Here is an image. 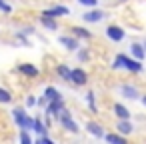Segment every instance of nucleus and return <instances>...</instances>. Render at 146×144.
<instances>
[{"mask_svg": "<svg viewBox=\"0 0 146 144\" xmlns=\"http://www.w3.org/2000/svg\"><path fill=\"white\" fill-rule=\"evenodd\" d=\"M12 116H14V122H16V126L20 130H26V132L28 130H34V118L28 116L24 108H14L12 110Z\"/></svg>", "mask_w": 146, "mask_h": 144, "instance_id": "nucleus-2", "label": "nucleus"}, {"mask_svg": "<svg viewBox=\"0 0 146 144\" xmlns=\"http://www.w3.org/2000/svg\"><path fill=\"white\" fill-rule=\"evenodd\" d=\"M70 82L76 84V86H86L88 84V74L82 70V68H74L70 72Z\"/></svg>", "mask_w": 146, "mask_h": 144, "instance_id": "nucleus-5", "label": "nucleus"}, {"mask_svg": "<svg viewBox=\"0 0 146 144\" xmlns=\"http://www.w3.org/2000/svg\"><path fill=\"white\" fill-rule=\"evenodd\" d=\"M78 58H80V60H82V62H84V60H88V52H86V50H84V48H82V50H80V52H78Z\"/></svg>", "mask_w": 146, "mask_h": 144, "instance_id": "nucleus-28", "label": "nucleus"}, {"mask_svg": "<svg viewBox=\"0 0 146 144\" xmlns=\"http://www.w3.org/2000/svg\"><path fill=\"white\" fill-rule=\"evenodd\" d=\"M40 22H42V26L44 28H48V30H58V22H56V18H50V16H40Z\"/></svg>", "mask_w": 146, "mask_h": 144, "instance_id": "nucleus-16", "label": "nucleus"}, {"mask_svg": "<svg viewBox=\"0 0 146 144\" xmlns=\"http://www.w3.org/2000/svg\"><path fill=\"white\" fill-rule=\"evenodd\" d=\"M26 106H28V108H30V106H36V98H34V96H28V98H26Z\"/></svg>", "mask_w": 146, "mask_h": 144, "instance_id": "nucleus-29", "label": "nucleus"}, {"mask_svg": "<svg viewBox=\"0 0 146 144\" xmlns=\"http://www.w3.org/2000/svg\"><path fill=\"white\" fill-rule=\"evenodd\" d=\"M58 42H60L66 50H78V48H80V44H78L76 36H60V38H58Z\"/></svg>", "mask_w": 146, "mask_h": 144, "instance_id": "nucleus-8", "label": "nucleus"}, {"mask_svg": "<svg viewBox=\"0 0 146 144\" xmlns=\"http://www.w3.org/2000/svg\"><path fill=\"white\" fill-rule=\"evenodd\" d=\"M72 34H74L76 38H84V40H90V38H92V32L86 30V28H82V26H74V28H72Z\"/></svg>", "mask_w": 146, "mask_h": 144, "instance_id": "nucleus-17", "label": "nucleus"}, {"mask_svg": "<svg viewBox=\"0 0 146 144\" xmlns=\"http://www.w3.org/2000/svg\"><path fill=\"white\" fill-rule=\"evenodd\" d=\"M0 10H2L4 14H10V12H12V6H10V4H6L4 0H0Z\"/></svg>", "mask_w": 146, "mask_h": 144, "instance_id": "nucleus-26", "label": "nucleus"}, {"mask_svg": "<svg viewBox=\"0 0 146 144\" xmlns=\"http://www.w3.org/2000/svg\"><path fill=\"white\" fill-rule=\"evenodd\" d=\"M116 130H118L120 134H124V136H130V134L134 132V126H132L130 118H126V120H118V124H116Z\"/></svg>", "mask_w": 146, "mask_h": 144, "instance_id": "nucleus-10", "label": "nucleus"}, {"mask_svg": "<svg viewBox=\"0 0 146 144\" xmlns=\"http://www.w3.org/2000/svg\"><path fill=\"white\" fill-rule=\"evenodd\" d=\"M86 100H88L90 110H92V112H98V108H96V100H94V92H88V94H86Z\"/></svg>", "mask_w": 146, "mask_h": 144, "instance_id": "nucleus-23", "label": "nucleus"}, {"mask_svg": "<svg viewBox=\"0 0 146 144\" xmlns=\"http://www.w3.org/2000/svg\"><path fill=\"white\" fill-rule=\"evenodd\" d=\"M140 100H142V104L146 106V94H144V96H140Z\"/></svg>", "mask_w": 146, "mask_h": 144, "instance_id": "nucleus-30", "label": "nucleus"}, {"mask_svg": "<svg viewBox=\"0 0 146 144\" xmlns=\"http://www.w3.org/2000/svg\"><path fill=\"white\" fill-rule=\"evenodd\" d=\"M70 72H72V70H70L66 64H58V66H56V74H58L60 78H64V80H70Z\"/></svg>", "mask_w": 146, "mask_h": 144, "instance_id": "nucleus-21", "label": "nucleus"}, {"mask_svg": "<svg viewBox=\"0 0 146 144\" xmlns=\"http://www.w3.org/2000/svg\"><path fill=\"white\" fill-rule=\"evenodd\" d=\"M104 140L106 142H116V144H124L126 142V136L124 134H116V132H110V134H104Z\"/></svg>", "mask_w": 146, "mask_h": 144, "instance_id": "nucleus-19", "label": "nucleus"}, {"mask_svg": "<svg viewBox=\"0 0 146 144\" xmlns=\"http://www.w3.org/2000/svg\"><path fill=\"white\" fill-rule=\"evenodd\" d=\"M112 112L120 118V120H126V118H130V110L124 106V104H120V102H114L112 104Z\"/></svg>", "mask_w": 146, "mask_h": 144, "instance_id": "nucleus-12", "label": "nucleus"}, {"mask_svg": "<svg viewBox=\"0 0 146 144\" xmlns=\"http://www.w3.org/2000/svg\"><path fill=\"white\" fill-rule=\"evenodd\" d=\"M48 128H50V126H46L40 118H34V132H36L38 136H44V134L48 132Z\"/></svg>", "mask_w": 146, "mask_h": 144, "instance_id": "nucleus-20", "label": "nucleus"}, {"mask_svg": "<svg viewBox=\"0 0 146 144\" xmlns=\"http://www.w3.org/2000/svg\"><path fill=\"white\" fill-rule=\"evenodd\" d=\"M18 72L24 74V76H28V78H36V76H38V68H36L34 64H28V62L20 64V66H18Z\"/></svg>", "mask_w": 146, "mask_h": 144, "instance_id": "nucleus-9", "label": "nucleus"}, {"mask_svg": "<svg viewBox=\"0 0 146 144\" xmlns=\"http://www.w3.org/2000/svg\"><path fill=\"white\" fill-rule=\"evenodd\" d=\"M42 14H44V16H50V18H60V16L70 14V8H68V6H52V8L44 10Z\"/></svg>", "mask_w": 146, "mask_h": 144, "instance_id": "nucleus-7", "label": "nucleus"}, {"mask_svg": "<svg viewBox=\"0 0 146 144\" xmlns=\"http://www.w3.org/2000/svg\"><path fill=\"white\" fill-rule=\"evenodd\" d=\"M120 92H122L124 98H132V100L140 96V92H138L134 86H130V84H122V86H120Z\"/></svg>", "mask_w": 146, "mask_h": 144, "instance_id": "nucleus-13", "label": "nucleus"}, {"mask_svg": "<svg viewBox=\"0 0 146 144\" xmlns=\"http://www.w3.org/2000/svg\"><path fill=\"white\" fill-rule=\"evenodd\" d=\"M58 120H60V124L68 130V132H78V124L72 120V114H70V110H66V108H62L60 112H58Z\"/></svg>", "mask_w": 146, "mask_h": 144, "instance_id": "nucleus-3", "label": "nucleus"}, {"mask_svg": "<svg viewBox=\"0 0 146 144\" xmlns=\"http://www.w3.org/2000/svg\"><path fill=\"white\" fill-rule=\"evenodd\" d=\"M36 144H52V140H50L48 136H38V140H36Z\"/></svg>", "mask_w": 146, "mask_h": 144, "instance_id": "nucleus-27", "label": "nucleus"}, {"mask_svg": "<svg viewBox=\"0 0 146 144\" xmlns=\"http://www.w3.org/2000/svg\"><path fill=\"white\" fill-rule=\"evenodd\" d=\"M20 142H24V144H32V138L26 134V130H20V138H18Z\"/></svg>", "mask_w": 146, "mask_h": 144, "instance_id": "nucleus-25", "label": "nucleus"}, {"mask_svg": "<svg viewBox=\"0 0 146 144\" xmlns=\"http://www.w3.org/2000/svg\"><path fill=\"white\" fill-rule=\"evenodd\" d=\"M112 68H124V70H128V72L138 74V72L144 70V64H142V60L130 58V56H126V54H118L116 60H114V64H112Z\"/></svg>", "mask_w": 146, "mask_h": 144, "instance_id": "nucleus-1", "label": "nucleus"}, {"mask_svg": "<svg viewBox=\"0 0 146 144\" xmlns=\"http://www.w3.org/2000/svg\"><path fill=\"white\" fill-rule=\"evenodd\" d=\"M58 98H62V94H60L54 86H48V88L44 90V100H46V102H50V100H58Z\"/></svg>", "mask_w": 146, "mask_h": 144, "instance_id": "nucleus-18", "label": "nucleus"}, {"mask_svg": "<svg viewBox=\"0 0 146 144\" xmlns=\"http://www.w3.org/2000/svg\"><path fill=\"white\" fill-rule=\"evenodd\" d=\"M64 108V100L62 98H58V100H50L48 102V106H46V112L48 114H52V116H58V112Z\"/></svg>", "mask_w": 146, "mask_h": 144, "instance_id": "nucleus-11", "label": "nucleus"}, {"mask_svg": "<svg viewBox=\"0 0 146 144\" xmlns=\"http://www.w3.org/2000/svg\"><path fill=\"white\" fill-rule=\"evenodd\" d=\"M106 36H108V38H110L112 42H120V40H124L126 32H124V28H122V26L110 24V26L106 28Z\"/></svg>", "mask_w": 146, "mask_h": 144, "instance_id": "nucleus-4", "label": "nucleus"}, {"mask_svg": "<svg viewBox=\"0 0 146 144\" xmlns=\"http://www.w3.org/2000/svg\"><path fill=\"white\" fill-rule=\"evenodd\" d=\"M78 4L86 6V8H94V6H98V0H78Z\"/></svg>", "mask_w": 146, "mask_h": 144, "instance_id": "nucleus-24", "label": "nucleus"}, {"mask_svg": "<svg viewBox=\"0 0 146 144\" xmlns=\"http://www.w3.org/2000/svg\"><path fill=\"white\" fill-rule=\"evenodd\" d=\"M130 52H132V56H134L136 60H144V58H146V50H144V44H138V42H134V44L130 46Z\"/></svg>", "mask_w": 146, "mask_h": 144, "instance_id": "nucleus-15", "label": "nucleus"}, {"mask_svg": "<svg viewBox=\"0 0 146 144\" xmlns=\"http://www.w3.org/2000/svg\"><path fill=\"white\" fill-rule=\"evenodd\" d=\"M104 16H106V14L94 6V8H90L88 12H84V14H82V20H84V22H88V24H94V22H100Z\"/></svg>", "mask_w": 146, "mask_h": 144, "instance_id": "nucleus-6", "label": "nucleus"}, {"mask_svg": "<svg viewBox=\"0 0 146 144\" xmlns=\"http://www.w3.org/2000/svg\"><path fill=\"white\" fill-rule=\"evenodd\" d=\"M144 50H146V44H144Z\"/></svg>", "mask_w": 146, "mask_h": 144, "instance_id": "nucleus-31", "label": "nucleus"}, {"mask_svg": "<svg viewBox=\"0 0 146 144\" xmlns=\"http://www.w3.org/2000/svg\"><path fill=\"white\" fill-rule=\"evenodd\" d=\"M12 100H14V96L6 88H0V104H10Z\"/></svg>", "mask_w": 146, "mask_h": 144, "instance_id": "nucleus-22", "label": "nucleus"}, {"mask_svg": "<svg viewBox=\"0 0 146 144\" xmlns=\"http://www.w3.org/2000/svg\"><path fill=\"white\" fill-rule=\"evenodd\" d=\"M86 130H88V134H92L96 138H104V130H102V126L98 122H88L86 124Z\"/></svg>", "mask_w": 146, "mask_h": 144, "instance_id": "nucleus-14", "label": "nucleus"}]
</instances>
